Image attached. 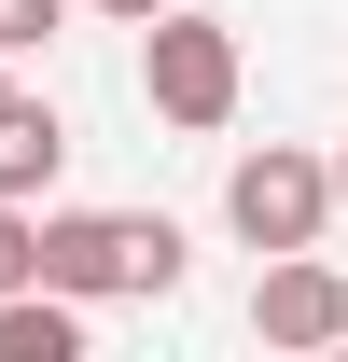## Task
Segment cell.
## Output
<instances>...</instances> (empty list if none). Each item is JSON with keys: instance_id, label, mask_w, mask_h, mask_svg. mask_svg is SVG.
<instances>
[{"instance_id": "cell-1", "label": "cell", "mask_w": 348, "mask_h": 362, "mask_svg": "<svg viewBox=\"0 0 348 362\" xmlns=\"http://www.w3.org/2000/svg\"><path fill=\"white\" fill-rule=\"evenodd\" d=\"M42 279L84 307H153L181 293V223L168 209H42Z\"/></svg>"}, {"instance_id": "cell-2", "label": "cell", "mask_w": 348, "mask_h": 362, "mask_svg": "<svg viewBox=\"0 0 348 362\" xmlns=\"http://www.w3.org/2000/svg\"><path fill=\"white\" fill-rule=\"evenodd\" d=\"M237 84H251V56H237V28L223 14H195V0H168L153 28H139V98H153V126H237Z\"/></svg>"}, {"instance_id": "cell-3", "label": "cell", "mask_w": 348, "mask_h": 362, "mask_svg": "<svg viewBox=\"0 0 348 362\" xmlns=\"http://www.w3.org/2000/svg\"><path fill=\"white\" fill-rule=\"evenodd\" d=\"M223 223L251 237V251H320L335 223V153H293V139H265L223 168Z\"/></svg>"}, {"instance_id": "cell-4", "label": "cell", "mask_w": 348, "mask_h": 362, "mask_svg": "<svg viewBox=\"0 0 348 362\" xmlns=\"http://www.w3.org/2000/svg\"><path fill=\"white\" fill-rule=\"evenodd\" d=\"M251 334H265V349H335V334H348V279L320 265V251H265Z\"/></svg>"}, {"instance_id": "cell-5", "label": "cell", "mask_w": 348, "mask_h": 362, "mask_svg": "<svg viewBox=\"0 0 348 362\" xmlns=\"http://www.w3.org/2000/svg\"><path fill=\"white\" fill-rule=\"evenodd\" d=\"M56 168H70V126H56V98H0V195H28V209H42L56 195Z\"/></svg>"}, {"instance_id": "cell-6", "label": "cell", "mask_w": 348, "mask_h": 362, "mask_svg": "<svg viewBox=\"0 0 348 362\" xmlns=\"http://www.w3.org/2000/svg\"><path fill=\"white\" fill-rule=\"evenodd\" d=\"M0 362H84V293H56V279L0 293Z\"/></svg>"}, {"instance_id": "cell-7", "label": "cell", "mask_w": 348, "mask_h": 362, "mask_svg": "<svg viewBox=\"0 0 348 362\" xmlns=\"http://www.w3.org/2000/svg\"><path fill=\"white\" fill-rule=\"evenodd\" d=\"M28 279H42V209L0 195V293H28Z\"/></svg>"}, {"instance_id": "cell-8", "label": "cell", "mask_w": 348, "mask_h": 362, "mask_svg": "<svg viewBox=\"0 0 348 362\" xmlns=\"http://www.w3.org/2000/svg\"><path fill=\"white\" fill-rule=\"evenodd\" d=\"M56 28H70V0H0V56H14V70H28Z\"/></svg>"}, {"instance_id": "cell-9", "label": "cell", "mask_w": 348, "mask_h": 362, "mask_svg": "<svg viewBox=\"0 0 348 362\" xmlns=\"http://www.w3.org/2000/svg\"><path fill=\"white\" fill-rule=\"evenodd\" d=\"M98 14H112V28H153V14H168V0H98Z\"/></svg>"}, {"instance_id": "cell-10", "label": "cell", "mask_w": 348, "mask_h": 362, "mask_svg": "<svg viewBox=\"0 0 348 362\" xmlns=\"http://www.w3.org/2000/svg\"><path fill=\"white\" fill-rule=\"evenodd\" d=\"M335 209H348V139H335Z\"/></svg>"}, {"instance_id": "cell-11", "label": "cell", "mask_w": 348, "mask_h": 362, "mask_svg": "<svg viewBox=\"0 0 348 362\" xmlns=\"http://www.w3.org/2000/svg\"><path fill=\"white\" fill-rule=\"evenodd\" d=\"M0 98H14V56H0Z\"/></svg>"}]
</instances>
